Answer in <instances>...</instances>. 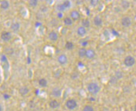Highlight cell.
Wrapping results in <instances>:
<instances>
[{"mask_svg":"<svg viewBox=\"0 0 136 111\" xmlns=\"http://www.w3.org/2000/svg\"><path fill=\"white\" fill-rule=\"evenodd\" d=\"M47 81L45 79H41V80H39V84L40 85V86L42 87H45L47 86Z\"/></svg>","mask_w":136,"mask_h":111,"instance_id":"obj_22","label":"cell"},{"mask_svg":"<svg viewBox=\"0 0 136 111\" xmlns=\"http://www.w3.org/2000/svg\"><path fill=\"white\" fill-rule=\"evenodd\" d=\"M80 14L77 10H73L70 13V18L73 20H77L80 18Z\"/></svg>","mask_w":136,"mask_h":111,"instance_id":"obj_5","label":"cell"},{"mask_svg":"<svg viewBox=\"0 0 136 111\" xmlns=\"http://www.w3.org/2000/svg\"><path fill=\"white\" fill-rule=\"evenodd\" d=\"M29 89L26 86H23L21 87L19 89V93L22 96H26L28 93H29Z\"/></svg>","mask_w":136,"mask_h":111,"instance_id":"obj_13","label":"cell"},{"mask_svg":"<svg viewBox=\"0 0 136 111\" xmlns=\"http://www.w3.org/2000/svg\"><path fill=\"white\" fill-rule=\"evenodd\" d=\"M1 37L4 41H9L11 39V34L9 32H3L1 35Z\"/></svg>","mask_w":136,"mask_h":111,"instance_id":"obj_6","label":"cell"},{"mask_svg":"<svg viewBox=\"0 0 136 111\" xmlns=\"http://www.w3.org/2000/svg\"><path fill=\"white\" fill-rule=\"evenodd\" d=\"M67 61H68V58H67V56L64 54L60 55L58 58V61L61 65L66 64L67 62Z\"/></svg>","mask_w":136,"mask_h":111,"instance_id":"obj_8","label":"cell"},{"mask_svg":"<svg viewBox=\"0 0 136 111\" xmlns=\"http://www.w3.org/2000/svg\"><path fill=\"white\" fill-rule=\"evenodd\" d=\"M86 52H87V49L85 48H80L79 50V52H78L79 56L81 58L85 57L86 55Z\"/></svg>","mask_w":136,"mask_h":111,"instance_id":"obj_14","label":"cell"},{"mask_svg":"<svg viewBox=\"0 0 136 111\" xmlns=\"http://www.w3.org/2000/svg\"><path fill=\"white\" fill-rule=\"evenodd\" d=\"M77 33L79 36H84L87 33V30H86V28H84V27L80 26L78 28L77 30Z\"/></svg>","mask_w":136,"mask_h":111,"instance_id":"obj_9","label":"cell"},{"mask_svg":"<svg viewBox=\"0 0 136 111\" xmlns=\"http://www.w3.org/2000/svg\"><path fill=\"white\" fill-rule=\"evenodd\" d=\"M100 88L99 86L96 83H90L87 86V90H88V92L90 94H93V95L98 94L100 91Z\"/></svg>","mask_w":136,"mask_h":111,"instance_id":"obj_1","label":"cell"},{"mask_svg":"<svg viewBox=\"0 0 136 111\" xmlns=\"http://www.w3.org/2000/svg\"><path fill=\"white\" fill-rule=\"evenodd\" d=\"M56 9H57V10H58V11H60V12L64 11V10H66V8L64 7V5L62 4L58 5L57 7H56Z\"/></svg>","mask_w":136,"mask_h":111,"instance_id":"obj_25","label":"cell"},{"mask_svg":"<svg viewBox=\"0 0 136 111\" xmlns=\"http://www.w3.org/2000/svg\"><path fill=\"white\" fill-rule=\"evenodd\" d=\"M93 23H94V25L96 26H100L103 23L102 19L99 16H96L94 17V19H93Z\"/></svg>","mask_w":136,"mask_h":111,"instance_id":"obj_10","label":"cell"},{"mask_svg":"<svg viewBox=\"0 0 136 111\" xmlns=\"http://www.w3.org/2000/svg\"><path fill=\"white\" fill-rule=\"evenodd\" d=\"M10 6V4L7 1H3L1 3V7L4 10H7Z\"/></svg>","mask_w":136,"mask_h":111,"instance_id":"obj_18","label":"cell"},{"mask_svg":"<svg viewBox=\"0 0 136 111\" xmlns=\"http://www.w3.org/2000/svg\"><path fill=\"white\" fill-rule=\"evenodd\" d=\"M62 4L64 5V7L66 8V9H67V8H69L70 7V5H71L70 2L69 1H65Z\"/></svg>","mask_w":136,"mask_h":111,"instance_id":"obj_27","label":"cell"},{"mask_svg":"<svg viewBox=\"0 0 136 111\" xmlns=\"http://www.w3.org/2000/svg\"><path fill=\"white\" fill-rule=\"evenodd\" d=\"M49 106H50V107H51V108L55 109L60 106V103H59L58 102L56 101V100H53L50 102V103H49Z\"/></svg>","mask_w":136,"mask_h":111,"instance_id":"obj_16","label":"cell"},{"mask_svg":"<svg viewBox=\"0 0 136 111\" xmlns=\"http://www.w3.org/2000/svg\"><path fill=\"white\" fill-rule=\"evenodd\" d=\"M65 46H66V49H68V50H71L74 48V44H73V42L68 41V42H66Z\"/></svg>","mask_w":136,"mask_h":111,"instance_id":"obj_21","label":"cell"},{"mask_svg":"<svg viewBox=\"0 0 136 111\" xmlns=\"http://www.w3.org/2000/svg\"><path fill=\"white\" fill-rule=\"evenodd\" d=\"M135 41H136V38H135Z\"/></svg>","mask_w":136,"mask_h":111,"instance_id":"obj_30","label":"cell"},{"mask_svg":"<svg viewBox=\"0 0 136 111\" xmlns=\"http://www.w3.org/2000/svg\"><path fill=\"white\" fill-rule=\"evenodd\" d=\"M121 5L124 10H127V9H128L130 8V3L128 1H122L121 2Z\"/></svg>","mask_w":136,"mask_h":111,"instance_id":"obj_15","label":"cell"},{"mask_svg":"<svg viewBox=\"0 0 136 111\" xmlns=\"http://www.w3.org/2000/svg\"><path fill=\"white\" fill-rule=\"evenodd\" d=\"M64 23L67 26H71L73 24V20L70 17H66L64 20Z\"/></svg>","mask_w":136,"mask_h":111,"instance_id":"obj_20","label":"cell"},{"mask_svg":"<svg viewBox=\"0 0 136 111\" xmlns=\"http://www.w3.org/2000/svg\"><path fill=\"white\" fill-rule=\"evenodd\" d=\"M38 1L37 0H30V1H29V5L31 7H36L38 5Z\"/></svg>","mask_w":136,"mask_h":111,"instance_id":"obj_24","label":"cell"},{"mask_svg":"<svg viewBox=\"0 0 136 111\" xmlns=\"http://www.w3.org/2000/svg\"><path fill=\"white\" fill-rule=\"evenodd\" d=\"M99 1L98 0H92L90 1V5L93 7H96L99 4Z\"/></svg>","mask_w":136,"mask_h":111,"instance_id":"obj_26","label":"cell"},{"mask_svg":"<svg viewBox=\"0 0 136 111\" xmlns=\"http://www.w3.org/2000/svg\"><path fill=\"white\" fill-rule=\"evenodd\" d=\"M121 25L124 28H128L131 25L132 22L130 17L128 16H124L121 20Z\"/></svg>","mask_w":136,"mask_h":111,"instance_id":"obj_3","label":"cell"},{"mask_svg":"<svg viewBox=\"0 0 136 111\" xmlns=\"http://www.w3.org/2000/svg\"><path fill=\"white\" fill-rule=\"evenodd\" d=\"M0 81H1V80H0Z\"/></svg>","mask_w":136,"mask_h":111,"instance_id":"obj_32","label":"cell"},{"mask_svg":"<svg viewBox=\"0 0 136 111\" xmlns=\"http://www.w3.org/2000/svg\"><path fill=\"white\" fill-rule=\"evenodd\" d=\"M95 55H96L95 51H94L93 49H90H90H87V52H86V58L91 60V59L94 58Z\"/></svg>","mask_w":136,"mask_h":111,"instance_id":"obj_7","label":"cell"},{"mask_svg":"<svg viewBox=\"0 0 136 111\" xmlns=\"http://www.w3.org/2000/svg\"><path fill=\"white\" fill-rule=\"evenodd\" d=\"M58 38V35L55 32H51L49 34V39L52 41H57Z\"/></svg>","mask_w":136,"mask_h":111,"instance_id":"obj_12","label":"cell"},{"mask_svg":"<svg viewBox=\"0 0 136 111\" xmlns=\"http://www.w3.org/2000/svg\"><path fill=\"white\" fill-rule=\"evenodd\" d=\"M66 106L68 109L73 110L77 107V102L75 101L74 99H71L66 102Z\"/></svg>","mask_w":136,"mask_h":111,"instance_id":"obj_4","label":"cell"},{"mask_svg":"<svg viewBox=\"0 0 136 111\" xmlns=\"http://www.w3.org/2000/svg\"><path fill=\"white\" fill-rule=\"evenodd\" d=\"M57 16H58V18H61V17H62V14L61 13V12H60V13H58V15H57Z\"/></svg>","mask_w":136,"mask_h":111,"instance_id":"obj_28","label":"cell"},{"mask_svg":"<svg viewBox=\"0 0 136 111\" xmlns=\"http://www.w3.org/2000/svg\"><path fill=\"white\" fill-rule=\"evenodd\" d=\"M124 63L126 67H132L136 63V59L131 55H128L125 58L124 60Z\"/></svg>","mask_w":136,"mask_h":111,"instance_id":"obj_2","label":"cell"},{"mask_svg":"<svg viewBox=\"0 0 136 111\" xmlns=\"http://www.w3.org/2000/svg\"><path fill=\"white\" fill-rule=\"evenodd\" d=\"M0 111H3V107H2L1 104H0Z\"/></svg>","mask_w":136,"mask_h":111,"instance_id":"obj_29","label":"cell"},{"mask_svg":"<svg viewBox=\"0 0 136 111\" xmlns=\"http://www.w3.org/2000/svg\"><path fill=\"white\" fill-rule=\"evenodd\" d=\"M83 111H94V109L92 106L90 105H86L84 107H83Z\"/></svg>","mask_w":136,"mask_h":111,"instance_id":"obj_23","label":"cell"},{"mask_svg":"<svg viewBox=\"0 0 136 111\" xmlns=\"http://www.w3.org/2000/svg\"><path fill=\"white\" fill-rule=\"evenodd\" d=\"M134 111H136V110H135V109H134Z\"/></svg>","mask_w":136,"mask_h":111,"instance_id":"obj_31","label":"cell"},{"mask_svg":"<svg viewBox=\"0 0 136 111\" xmlns=\"http://www.w3.org/2000/svg\"><path fill=\"white\" fill-rule=\"evenodd\" d=\"M11 29L13 30L14 32H17L20 29V24L18 23H13L11 26Z\"/></svg>","mask_w":136,"mask_h":111,"instance_id":"obj_19","label":"cell"},{"mask_svg":"<svg viewBox=\"0 0 136 111\" xmlns=\"http://www.w3.org/2000/svg\"><path fill=\"white\" fill-rule=\"evenodd\" d=\"M52 94L56 97H59L61 95V90L58 87H55L52 90Z\"/></svg>","mask_w":136,"mask_h":111,"instance_id":"obj_11","label":"cell"},{"mask_svg":"<svg viewBox=\"0 0 136 111\" xmlns=\"http://www.w3.org/2000/svg\"><path fill=\"white\" fill-rule=\"evenodd\" d=\"M81 24H82V26L86 29L89 28L90 26V23L89 20L87 19H83L81 21Z\"/></svg>","mask_w":136,"mask_h":111,"instance_id":"obj_17","label":"cell"}]
</instances>
